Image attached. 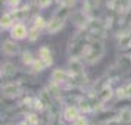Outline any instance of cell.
<instances>
[{
    "mask_svg": "<svg viewBox=\"0 0 131 125\" xmlns=\"http://www.w3.org/2000/svg\"><path fill=\"white\" fill-rule=\"evenodd\" d=\"M52 2L53 0H36V6L40 7V9H46L52 5Z\"/></svg>",
    "mask_w": 131,
    "mask_h": 125,
    "instance_id": "26",
    "label": "cell"
},
{
    "mask_svg": "<svg viewBox=\"0 0 131 125\" xmlns=\"http://www.w3.org/2000/svg\"><path fill=\"white\" fill-rule=\"evenodd\" d=\"M6 5L10 9H16V7L21 5V0H6Z\"/></svg>",
    "mask_w": 131,
    "mask_h": 125,
    "instance_id": "29",
    "label": "cell"
},
{
    "mask_svg": "<svg viewBox=\"0 0 131 125\" xmlns=\"http://www.w3.org/2000/svg\"><path fill=\"white\" fill-rule=\"evenodd\" d=\"M2 93H3V97L5 99H15V97H19V96L24 93V87H22V83L19 81H10V83H6L2 85Z\"/></svg>",
    "mask_w": 131,
    "mask_h": 125,
    "instance_id": "3",
    "label": "cell"
},
{
    "mask_svg": "<svg viewBox=\"0 0 131 125\" xmlns=\"http://www.w3.org/2000/svg\"><path fill=\"white\" fill-rule=\"evenodd\" d=\"M97 97L100 99L103 103H106V101H109V99H112V96L115 94V91L112 90V87L109 85V83H106V84H103L100 88L97 90Z\"/></svg>",
    "mask_w": 131,
    "mask_h": 125,
    "instance_id": "10",
    "label": "cell"
},
{
    "mask_svg": "<svg viewBox=\"0 0 131 125\" xmlns=\"http://www.w3.org/2000/svg\"><path fill=\"white\" fill-rule=\"evenodd\" d=\"M69 72H68V69H60V68H58V69H54L53 72H52V75H50V79L52 81H54V83H59L62 87L65 85L68 81H69Z\"/></svg>",
    "mask_w": 131,
    "mask_h": 125,
    "instance_id": "9",
    "label": "cell"
},
{
    "mask_svg": "<svg viewBox=\"0 0 131 125\" xmlns=\"http://www.w3.org/2000/svg\"><path fill=\"white\" fill-rule=\"evenodd\" d=\"M47 90H49V93L52 94V97H53L54 100L60 101V99H62V85H60L59 83L50 81L49 85H47Z\"/></svg>",
    "mask_w": 131,
    "mask_h": 125,
    "instance_id": "15",
    "label": "cell"
},
{
    "mask_svg": "<svg viewBox=\"0 0 131 125\" xmlns=\"http://www.w3.org/2000/svg\"><path fill=\"white\" fill-rule=\"evenodd\" d=\"M15 22H16V21H15V18L12 16V13L7 12V13H5V15L2 16V21H0V28H2V31L10 30Z\"/></svg>",
    "mask_w": 131,
    "mask_h": 125,
    "instance_id": "17",
    "label": "cell"
},
{
    "mask_svg": "<svg viewBox=\"0 0 131 125\" xmlns=\"http://www.w3.org/2000/svg\"><path fill=\"white\" fill-rule=\"evenodd\" d=\"M30 68H31V71L36 72V74H37V72H43L44 69H46V63L38 58V59H36L34 62H32V65H31Z\"/></svg>",
    "mask_w": 131,
    "mask_h": 125,
    "instance_id": "24",
    "label": "cell"
},
{
    "mask_svg": "<svg viewBox=\"0 0 131 125\" xmlns=\"http://www.w3.org/2000/svg\"><path fill=\"white\" fill-rule=\"evenodd\" d=\"M16 74H18V69H16V66L13 65L12 62H5V63H2V77L13 78Z\"/></svg>",
    "mask_w": 131,
    "mask_h": 125,
    "instance_id": "14",
    "label": "cell"
},
{
    "mask_svg": "<svg viewBox=\"0 0 131 125\" xmlns=\"http://www.w3.org/2000/svg\"><path fill=\"white\" fill-rule=\"evenodd\" d=\"M80 113H81V110L78 109V106H66L63 109V119L68 122H74L80 116Z\"/></svg>",
    "mask_w": 131,
    "mask_h": 125,
    "instance_id": "12",
    "label": "cell"
},
{
    "mask_svg": "<svg viewBox=\"0 0 131 125\" xmlns=\"http://www.w3.org/2000/svg\"><path fill=\"white\" fill-rule=\"evenodd\" d=\"M38 58L46 63V66H50L53 63V58H52V52L47 46H41L40 50H38Z\"/></svg>",
    "mask_w": 131,
    "mask_h": 125,
    "instance_id": "16",
    "label": "cell"
},
{
    "mask_svg": "<svg viewBox=\"0 0 131 125\" xmlns=\"http://www.w3.org/2000/svg\"><path fill=\"white\" fill-rule=\"evenodd\" d=\"M59 2L60 6H66V7H72L74 5H75V2L77 0H58Z\"/></svg>",
    "mask_w": 131,
    "mask_h": 125,
    "instance_id": "28",
    "label": "cell"
},
{
    "mask_svg": "<svg viewBox=\"0 0 131 125\" xmlns=\"http://www.w3.org/2000/svg\"><path fill=\"white\" fill-rule=\"evenodd\" d=\"M34 60H36V59L32 58V53H31V52H28V50H25V52H22V53H21V62H22L25 66H31Z\"/></svg>",
    "mask_w": 131,
    "mask_h": 125,
    "instance_id": "23",
    "label": "cell"
},
{
    "mask_svg": "<svg viewBox=\"0 0 131 125\" xmlns=\"http://www.w3.org/2000/svg\"><path fill=\"white\" fill-rule=\"evenodd\" d=\"M40 32L41 31L37 30L36 27H31L30 30H28V36H27V40L31 43H34L36 40H38V37H40Z\"/></svg>",
    "mask_w": 131,
    "mask_h": 125,
    "instance_id": "25",
    "label": "cell"
},
{
    "mask_svg": "<svg viewBox=\"0 0 131 125\" xmlns=\"http://www.w3.org/2000/svg\"><path fill=\"white\" fill-rule=\"evenodd\" d=\"M107 7H109V10L116 12L118 15H124V13L130 12L131 0H111V2H107Z\"/></svg>",
    "mask_w": 131,
    "mask_h": 125,
    "instance_id": "4",
    "label": "cell"
},
{
    "mask_svg": "<svg viewBox=\"0 0 131 125\" xmlns=\"http://www.w3.org/2000/svg\"><path fill=\"white\" fill-rule=\"evenodd\" d=\"M10 13H12V16L15 18L16 22H24V21H27V19H30V15L32 13V10H31L30 5H25V6H22V7L12 9Z\"/></svg>",
    "mask_w": 131,
    "mask_h": 125,
    "instance_id": "6",
    "label": "cell"
},
{
    "mask_svg": "<svg viewBox=\"0 0 131 125\" xmlns=\"http://www.w3.org/2000/svg\"><path fill=\"white\" fill-rule=\"evenodd\" d=\"M116 119H118L119 122H122L124 125L130 124V122H131V109H130V107H125V109H122L121 112H118Z\"/></svg>",
    "mask_w": 131,
    "mask_h": 125,
    "instance_id": "19",
    "label": "cell"
},
{
    "mask_svg": "<svg viewBox=\"0 0 131 125\" xmlns=\"http://www.w3.org/2000/svg\"><path fill=\"white\" fill-rule=\"evenodd\" d=\"M2 52L6 56H15L19 52V46L15 41H12V40H6L2 44Z\"/></svg>",
    "mask_w": 131,
    "mask_h": 125,
    "instance_id": "11",
    "label": "cell"
},
{
    "mask_svg": "<svg viewBox=\"0 0 131 125\" xmlns=\"http://www.w3.org/2000/svg\"><path fill=\"white\" fill-rule=\"evenodd\" d=\"M71 16V7H66V6H60L56 12L53 13V16L50 18V21L47 22V32L49 34H58L63 25H65L66 19Z\"/></svg>",
    "mask_w": 131,
    "mask_h": 125,
    "instance_id": "1",
    "label": "cell"
},
{
    "mask_svg": "<svg viewBox=\"0 0 131 125\" xmlns=\"http://www.w3.org/2000/svg\"><path fill=\"white\" fill-rule=\"evenodd\" d=\"M118 44L121 49L124 50H128L131 49V34H130V30H125L122 32L118 34Z\"/></svg>",
    "mask_w": 131,
    "mask_h": 125,
    "instance_id": "13",
    "label": "cell"
},
{
    "mask_svg": "<svg viewBox=\"0 0 131 125\" xmlns=\"http://www.w3.org/2000/svg\"><path fill=\"white\" fill-rule=\"evenodd\" d=\"M115 96H116V99H119V100L127 99V91H125V87H119V88H116Z\"/></svg>",
    "mask_w": 131,
    "mask_h": 125,
    "instance_id": "27",
    "label": "cell"
},
{
    "mask_svg": "<svg viewBox=\"0 0 131 125\" xmlns=\"http://www.w3.org/2000/svg\"><path fill=\"white\" fill-rule=\"evenodd\" d=\"M72 124H74V125H89V122H87V119L84 118V116H78Z\"/></svg>",
    "mask_w": 131,
    "mask_h": 125,
    "instance_id": "30",
    "label": "cell"
},
{
    "mask_svg": "<svg viewBox=\"0 0 131 125\" xmlns=\"http://www.w3.org/2000/svg\"><path fill=\"white\" fill-rule=\"evenodd\" d=\"M25 122L28 125H40V116L38 113H25Z\"/></svg>",
    "mask_w": 131,
    "mask_h": 125,
    "instance_id": "22",
    "label": "cell"
},
{
    "mask_svg": "<svg viewBox=\"0 0 131 125\" xmlns=\"http://www.w3.org/2000/svg\"><path fill=\"white\" fill-rule=\"evenodd\" d=\"M19 125H28V124H27V122H25V121H24V122H22V124H19Z\"/></svg>",
    "mask_w": 131,
    "mask_h": 125,
    "instance_id": "32",
    "label": "cell"
},
{
    "mask_svg": "<svg viewBox=\"0 0 131 125\" xmlns=\"http://www.w3.org/2000/svg\"><path fill=\"white\" fill-rule=\"evenodd\" d=\"M78 109L81 110V113H89L93 112V107H91V101H90L89 96H83L81 100L78 103Z\"/></svg>",
    "mask_w": 131,
    "mask_h": 125,
    "instance_id": "18",
    "label": "cell"
},
{
    "mask_svg": "<svg viewBox=\"0 0 131 125\" xmlns=\"http://www.w3.org/2000/svg\"><path fill=\"white\" fill-rule=\"evenodd\" d=\"M125 91H127V99H131V83L125 85Z\"/></svg>",
    "mask_w": 131,
    "mask_h": 125,
    "instance_id": "31",
    "label": "cell"
},
{
    "mask_svg": "<svg viewBox=\"0 0 131 125\" xmlns=\"http://www.w3.org/2000/svg\"><path fill=\"white\" fill-rule=\"evenodd\" d=\"M32 27H36L37 30L43 31L44 28H47V22H46V19L43 18V16L36 15V16L32 18Z\"/></svg>",
    "mask_w": 131,
    "mask_h": 125,
    "instance_id": "20",
    "label": "cell"
},
{
    "mask_svg": "<svg viewBox=\"0 0 131 125\" xmlns=\"http://www.w3.org/2000/svg\"><path fill=\"white\" fill-rule=\"evenodd\" d=\"M28 36V28L25 27L24 22H15L10 28V37L15 40H24Z\"/></svg>",
    "mask_w": 131,
    "mask_h": 125,
    "instance_id": "8",
    "label": "cell"
},
{
    "mask_svg": "<svg viewBox=\"0 0 131 125\" xmlns=\"http://www.w3.org/2000/svg\"><path fill=\"white\" fill-rule=\"evenodd\" d=\"M105 54V46H103V40H93L90 43L89 49H87V53L84 56L85 62L89 65H93L97 60H100Z\"/></svg>",
    "mask_w": 131,
    "mask_h": 125,
    "instance_id": "2",
    "label": "cell"
},
{
    "mask_svg": "<svg viewBox=\"0 0 131 125\" xmlns=\"http://www.w3.org/2000/svg\"><path fill=\"white\" fill-rule=\"evenodd\" d=\"M66 69L69 72V75H81V74H84V65L80 58H69Z\"/></svg>",
    "mask_w": 131,
    "mask_h": 125,
    "instance_id": "7",
    "label": "cell"
},
{
    "mask_svg": "<svg viewBox=\"0 0 131 125\" xmlns=\"http://www.w3.org/2000/svg\"><path fill=\"white\" fill-rule=\"evenodd\" d=\"M31 109H32L34 112H37V113H41L43 110H46L47 107H46L44 101H43L40 97H36V99H34V101H32V106H31Z\"/></svg>",
    "mask_w": 131,
    "mask_h": 125,
    "instance_id": "21",
    "label": "cell"
},
{
    "mask_svg": "<svg viewBox=\"0 0 131 125\" xmlns=\"http://www.w3.org/2000/svg\"><path fill=\"white\" fill-rule=\"evenodd\" d=\"M89 22H90V16L84 9L83 10H75L72 13V24L75 25L77 28L83 30V28H85L89 25Z\"/></svg>",
    "mask_w": 131,
    "mask_h": 125,
    "instance_id": "5",
    "label": "cell"
}]
</instances>
